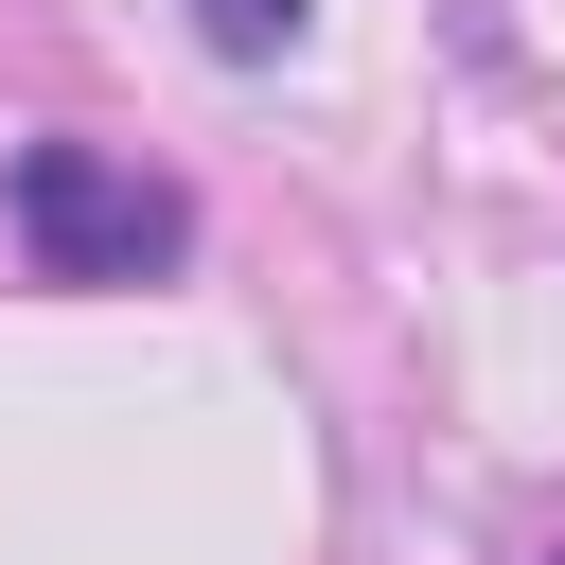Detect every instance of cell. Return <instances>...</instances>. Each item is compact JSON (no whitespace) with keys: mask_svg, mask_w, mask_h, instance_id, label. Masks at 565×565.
<instances>
[{"mask_svg":"<svg viewBox=\"0 0 565 565\" xmlns=\"http://www.w3.org/2000/svg\"><path fill=\"white\" fill-rule=\"evenodd\" d=\"M0 230H18L35 282H159L194 247V194L141 177V159H106V141H18L0 159Z\"/></svg>","mask_w":565,"mask_h":565,"instance_id":"cell-1","label":"cell"},{"mask_svg":"<svg viewBox=\"0 0 565 565\" xmlns=\"http://www.w3.org/2000/svg\"><path fill=\"white\" fill-rule=\"evenodd\" d=\"M300 18H318V0H194V35H212L230 71H265V53H300Z\"/></svg>","mask_w":565,"mask_h":565,"instance_id":"cell-2","label":"cell"}]
</instances>
